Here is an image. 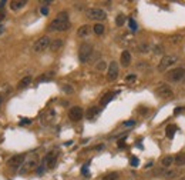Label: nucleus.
<instances>
[{
    "label": "nucleus",
    "instance_id": "1",
    "mask_svg": "<svg viewBox=\"0 0 185 180\" xmlns=\"http://www.w3.org/2000/svg\"><path fill=\"white\" fill-rule=\"evenodd\" d=\"M70 29V20L67 12H61L57 14L50 24H49V32H66Z\"/></svg>",
    "mask_w": 185,
    "mask_h": 180
},
{
    "label": "nucleus",
    "instance_id": "2",
    "mask_svg": "<svg viewBox=\"0 0 185 180\" xmlns=\"http://www.w3.org/2000/svg\"><path fill=\"white\" fill-rule=\"evenodd\" d=\"M92 56V46L90 43L84 42L79 49V60L81 63H87Z\"/></svg>",
    "mask_w": 185,
    "mask_h": 180
},
{
    "label": "nucleus",
    "instance_id": "3",
    "mask_svg": "<svg viewBox=\"0 0 185 180\" xmlns=\"http://www.w3.org/2000/svg\"><path fill=\"white\" fill-rule=\"evenodd\" d=\"M165 77L168 81L178 83V81H181L185 77V69L184 67H175V69H172V70H168Z\"/></svg>",
    "mask_w": 185,
    "mask_h": 180
},
{
    "label": "nucleus",
    "instance_id": "4",
    "mask_svg": "<svg viewBox=\"0 0 185 180\" xmlns=\"http://www.w3.org/2000/svg\"><path fill=\"white\" fill-rule=\"evenodd\" d=\"M175 63H178V57L174 56V54H168V56H164L161 59V62L158 63V71H166L168 67L174 66Z\"/></svg>",
    "mask_w": 185,
    "mask_h": 180
},
{
    "label": "nucleus",
    "instance_id": "5",
    "mask_svg": "<svg viewBox=\"0 0 185 180\" xmlns=\"http://www.w3.org/2000/svg\"><path fill=\"white\" fill-rule=\"evenodd\" d=\"M50 42H51V39L49 37V36H43V37H40L36 43H34V44H33V52H34V53L44 52L46 49H49Z\"/></svg>",
    "mask_w": 185,
    "mask_h": 180
},
{
    "label": "nucleus",
    "instance_id": "6",
    "mask_svg": "<svg viewBox=\"0 0 185 180\" xmlns=\"http://www.w3.org/2000/svg\"><path fill=\"white\" fill-rule=\"evenodd\" d=\"M86 14H87V17L90 20H97V22H103V20L107 19V13L104 12L103 9H88L87 12H86Z\"/></svg>",
    "mask_w": 185,
    "mask_h": 180
},
{
    "label": "nucleus",
    "instance_id": "7",
    "mask_svg": "<svg viewBox=\"0 0 185 180\" xmlns=\"http://www.w3.org/2000/svg\"><path fill=\"white\" fill-rule=\"evenodd\" d=\"M118 74H120V67H118L117 62H111L108 64V69H107V80L108 81L117 80Z\"/></svg>",
    "mask_w": 185,
    "mask_h": 180
},
{
    "label": "nucleus",
    "instance_id": "8",
    "mask_svg": "<svg viewBox=\"0 0 185 180\" xmlns=\"http://www.w3.org/2000/svg\"><path fill=\"white\" fill-rule=\"evenodd\" d=\"M57 159H59V152L57 150H53V152H49L43 160V164H46L49 169H53L57 163Z\"/></svg>",
    "mask_w": 185,
    "mask_h": 180
},
{
    "label": "nucleus",
    "instance_id": "9",
    "mask_svg": "<svg viewBox=\"0 0 185 180\" xmlns=\"http://www.w3.org/2000/svg\"><path fill=\"white\" fill-rule=\"evenodd\" d=\"M155 93H157L160 97H162V99H168V97L172 96V89L168 85H165V83H161V85H158Z\"/></svg>",
    "mask_w": 185,
    "mask_h": 180
},
{
    "label": "nucleus",
    "instance_id": "10",
    "mask_svg": "<svg viewBox=\"0 0 185 180\" xmlns=\"http://www.w3.org/2000/svg\"><path fill=\"white\" fill-rule=\"evenodd\" d=\"M24 161H26V154H16V156L10 157L9 161H7V164H9L10 167L18 169V167H22L24 164Z\"/></svg>",
    "mask_w": 185,
    "mask_h": 180
},
{
    "label": "nucleus",
    "instance_id": "11",
    "mask_svg": "<svg viewBox=\"0 0 185 180\" xmlns=\"http://www.w3.org/2000/svg\"><path fill=\"white\" fill-rule=\"evenodd\" d=\"M83 116H84V112L80 106H74V107H71L70 112H69V117H70V120H73V122H79V120H81Z\"/></svg>",
    "mask_w": 185,
    "mask_h": 180
},
{
    "label": "nucleus",
    "instance_id": "12",
    "mask_svg": "<svg viewBox=\"0 0 185 180\" xmlns=\"http://www.w3.org/2000/svg\"><path fill=\"white\" fill-rule=\"evenodd\" d=\"M37 164H39V161H37V159H30V160H27L26 163L23 164V167H22V170H20V173H30L32 170H34L37 167Z\"/></svg>",
    "mask_w": 185,
    "mask_h": 180
},
{
    "label": "nucleus",
    "instance_id": "13",
    "mask_svg": "<svg viewBox=\"0 0 185 180\" xmlns=\"http://www.w3.org/2000/svg\"><path fill=\"white\" fill-rule=\"evenodd\" d=\"M131 60H133V57H131V53L128 50H124V52L121 53L120 56V63L123 67H128L131 64Z\"/></svg>",
    "mask_w": 185,
    "mask_h": 180
},
{
    "label": "nucleus",
    "instance_id": "14",
    "mask_svg": "<svg viewBox=\"0 0 185 180\" xmlns=\"http://www.w3.org/2000/svg\"><path fill=\"white\" fill-rule=\"evenodd\" d=\"M91 32H92V27H90L88 24H83V26H80V29L77 30V36L81 39L88 37V36L91 34Z\"/></svg>",
    "mask_w": 185,
    "mask_h": 180
},
{
    "label": "nucleus",
    "instance_id": "15",
    "mask_svg": "<svg viewBox=\"0 0 185 180\" xmlns=\"http://www.w3.org/2000/svg\"><path fill=\"white\" fill-rule=\"evenodd\" d=\"M26 5H27V2H24V0H13V2H10V9L17 12V10L23 9Z\"/></svg>",
    "mask_w": 185,
    "mask_h": 180
},
{
    "label": "nucleus",
    "instance_id": "16",
    "mask_svg": "<svg viewBox=\"0 0 185 180\" xmlns=\"http://www.w3.org/2000/svg\"><path fill=\"white\" fill-rule=\"evenodd\" d=\"M49 47H50L51 52H57V50H60V49L63 47V39H54V40H51Z\"/></svg>",
    "mask_w": 185,
    "mask_h": 180
},
{
    "label": "nucleus",
    "instance_id": "17",
    "mask_svg": "<svg viewBox=\"0 0 185 180\" xmlns=\"http://www.w3.org/2000/svg\"><path fill=\"white\" fill-rule=\"evenodd\" d=\"M32 80H33V77L30 76V74H27V76H24L23 79H22V80L17 83V87H18V89H26L27 86H30Z\"/></svg>",
    "mask_w": 185,
    "mask_h": 180
},
{
    "label": "nucleus",
    "instance_id": "18",
    "mask_svg": "<svg viewBox=\"0 0 185 180\" xmlns=\"http://www.w3.org/2000/svg\"><path fill=\"white\" fill-rule=\"evenodd\" d=\"M178 130V127H177L175 124H168L165 129V134L168 139H174V136H175V132Z\"/></svg>",
    "mask_w": 185,
    "mask_h": 180
},
{
    "label": "nucleus",
    "instance_id": "19",
    "mask_svg": "<svg viewBox=\"0 0 185 180\" xmlns=\"http://www.w3.org/2000/svg\"><path fill=\"white\" fill-rule=\"evenodd\" d=\"M98 113H100V109L98 107H96V106H92V107H90L88 109V112H87V119L88 120H92V119H96L98 116Z\"/></svg>",
    "mask_w": 185,
    "mask_h": 180
},
{
    "label": "nucleus",
    "instance_id": "20",
    "mask_svg": "<svg viewBox=\"0 0 185 180\" xmlns=\"http://www.w3.org/2000/svg\"><path fill=\"white\" fill-rule=\"evenodd\" d=\"M172 163H174V157L170 156V154L161 159V166L164 167V169H168L170 166H172Z\"/></svg>",
    "mask_w": 185,
    "mask_h": 180
},
{
    "label": "nucleus",
    "instance_id": "21",
    "mask_svg": "<svg viewBox=\"0 0 185 180\" xmlns=\"http://www.w3.org/2000/svg\"><path fill=\"white\" fill-rule=\"evenodd\" d=\"M174 163L177 166H185V153H178L175 157H174Z\"/></svg>",
    "mask_w": 185,
    "mask_h": 180
},
{
    "label": "nucleus",
    "instance_id": "22",
    "mask_svg": "<svg viewBox=\"0 0 185 180\" xmlns=\"http://www.w3.org/2000/svg\"><path fill=\"white\" fill-rule=\"evenodd\" d=\"M116 95H118V92H114V93H107V95H104V97L101 99V106H107L111 100L114 99V96H116Z\"/></svg>",
    "mask_w": 185,
    "mask_h": 180
},
{
    "label": "nucleus",
    "instance_id": "23",
    "mask_svg": "<svg viewBox=\"0 0 185 180\" xmlns=\"http://www.w3.org/2000/svg\"><path fill=\"white\" fill-rule=\"evenodd\" d=\"M180 175H181L180 170H165L164 177H166V179H175V177H180Z\"/></svg>",
    "mask_w": 185,
    "mask_h": 180
},
{
    "label": "nucleus",
    "instance_id": "24",
    "mask_svg": "<svg viewBox=\"0 0 185 180\" xmlns=\"http://www.w3.org/2000/svg\"><path fill=\"white\" fill-rule=\"evenodd\" d=\"M104 30H106V27H104V24H101V23H96L94 27H92V32L97 34V36H101V34L104 33Z\"/></svg>",
    "mask_w": 185,
    "mask_h": 180
},
{
    "label": "nucleus",
    "instance_id": "25",
    "mask_svg": "<svg viewBox=\"0 0 185 180\" xmlns=\"http://www.w3.org/2000/svg\"><path fill=\"white\" fill-rule=\"evenodd\" d=\"M53 71H49V73H44L43 76H40L39 79H37V83H42V81H49V80H51L53 79Z\"/></svg>",
    "mask_w": 185,
    "mask_h": 180
},
{
    "label": "nucleus",
    "instance_id": "26",
    "mask_svg": "<svg viewBox=\"0 0 185 180\" xmlns=\"http://www.w3.org/2000/svg\"><path fill=\"white\" fill-rule=\"evenodd\" d=\"M120 175L117 173V171H111V173H107L106 176H103L101 180H118Z\"/></svg>",
    "mask_w": 185,
    "mask_h": 180
},
{
    "label": "nucleus",
    "instance_id": "27",
    "mask_svg": "<svg viewBox=\"0 0 185 180\" xmlns=\"http://www.w3.org/2000/svg\"><path fill=\"white\" fill-rule=\"evenodd\" d=\"M181 40H182V36H181V34H174V36L170 37V43H171V44H178V43H181Z\"/></svg>",
    "mask_w": 185,
    "mask_h": 180
},
{
    "label": "nucleus",
    "instance_id": "28",
    "mask_svg": "<svg viewBox=\"0 0 185 180\" xmlns=\"http://www.w3.org/2000/svg\"><path fill=\"white\" fill-rule=\"evenodd\" d=\"M128 26H130V30H131L133 33H135V32L138 30V26H137L134 19H128Z\"/></svg>",
    "mask_w": 185,
    "mask_h": 180
},
{
    "label": "nucleus",
    "instance_id": "29",
    "mask_svg": "<svg viewBox=\"0 0 185 180\" xmlns=\"http://www.w3.org/2000/svg\"><path fill=\"white\" fill-rule=\"evenodd\" d=\"M124 23H125V16L124 14H118V16L116 17V24L118 26V27H121Z\"/></svg>",
    "mask_w": 185,
    "mask_h": 180
},
{
    "label": "nucleus",
    "instance_id": "30",
    "mask_svg": "<svg viewBox=\"0 0 185 180\" xmlns=\"http://www.w3.org/2000/svg\"><path fill=\"white\" fill-rule=\"evenodd\" d=\"M153 52L154 54H162L164 53V47L161 44H155V46H153Z\"/></svg>",
    "mask_w": 185,
    "mask_h": 180
},
{
    "label": "nucleus",
    "instance_id": "31",
    "mask_svg": "<svg viewBox=\"0 0 185 180\" xmlns=\"http://www.w3.org/2000/svg\"><path fill=\"white\" fill-rule=\"evenodd\" d=\"M138 50H140V53H148V52H150V44H147V43H143V44H140Z\"/></svg>",
    "mask_w": 185,
    "mask_h": 180
},
{
    "label": "nucleus",
    "instance_id": "32",
    "mask_svg": "<svg viewBox=\"0 0 185 180\" xmlns=\"http://www.w3.org/2000/svg\"><path fill=\"white\" fill-rule=\"evenodd\" d=\"M61 89H63V92H64V93H67V95H71V93H74V89L70 85H64L63 87H61Z\"/></svg>",
    "mask_w": 185,
    "mask_h": 180
},
{
    "label": "nucleus",
    "instance_id": "33",
    "mask_svg": "<svg viewBox=\"0 0 185 180\" xmlns=\"http://www.w3.org/2000/svg\"><path fill=\"white\" fill-rule=\"evenodd\" d=\"M106 67H107V63L103 62V60H100V62L96 64V69H97V70H100V71H103L104 69H106Z\"/></svg>",
    "mask_w": 185,
    "mask_h": 180
},
{
    "label": "nucleus",
    "instance_id": "34",
    "mask_svg": "<svg viewBox=\"0 0 185 180\" xmlns=\"http://www.w3.org/2000/svg\"><path fill=\"white\" fill-rule=\"evenodd\" d=\"M135 79H137V76L133 74V73L128 74V76H125V81H127V83H133V81H135Z\"/></svg>",
    "mask_w": 185,
    "mask_h": 180
},
{
    "label": "nucleus",
    "instance_id": "35",
    "mask_svg": "<svg viewBox=\"0 0 185 180\" xmlns=\"http://www.w3.org/2000/svg\"><path fill=\"white\" fill-rule=\"evenodd\" d=\"M130 163H131V166H133V167H137V166L140 164L138 157H131V160H130Z\"/></svg>",
    "mask_w": 185,
    "mask_h": 180
},
{
    "label": "nucleus",
    "instance_id": "36",
    "mask_svg": "<svg viewBox=\"0 0 185 180\" xmlns=\"http://www.w3.org/2000/svg\"><path fill=\"white\" fill-rule=\"evenodd\" d=\"M134 124H135V120H130V122H124L123 126H125V127H131V126H134Z\"/></svg>",
    "mask_w": 185,
    "mask_h": 180
},
{
    "label": "nucleus",
    "instance_id": "37",
    "mask_svg": "<svg viewBox=\"0 0 185 180\" xmlns=\"http://www.w3.org/2000/svg\"><path fill=\"white\" fill-rule=\"evenodd\" d=\"M30 123H32V120H30V119H22V122H20L22 126H24V124H30Z\"/></svg>",
    "mask_w": 185,
    "mask_h": 180
},
{
    "label": "nucleus",
    "instance_id": "38",
    "mask_svg": "<svg viewBox=\"0 0 185 180\" xmlns=\"http://www.w3.org/2000/svg\"><path fill=\"white\" fill-rule=\"evenodd\" d=\"M182 112H184V107H177L175 110H174V114H180V113H182Z\"/></svg>",
    "mask_w": 185,
    "mask_h": 180
},
{
    "label": "nucleus",
    "instance_id": "39",
    "mask_svg": "<svg viewBox=\"0 0 185 180\" xmlns=\"http://www.w3.org/2000/svg\"><path fill=\"white\" fill-rule=\"evenodd\" d=\"M40 12H42V14H44V16H47V14H49V9H47L46 6H44V7H42V10H40Z\"/></svg>",
    "mask_w": 185,
    "mask_h": 180
},
{
    "label": "nucleus",
    "instance_id": "40",
    "mask_svg": "<svg viewBox=\"0 0 185 180\" xmlns=\"http://www.w3.org/2000/svg\"><path fill=\"white\" fill-rule=\"evenodd\" d=\"M81 173H83V175H87V173H88V164L83 166V169H81Z\"/></svg>",
    "mask_w": 185,
    "mask_h": 180
},
{
    "label": "nucleus",
    "instance_id": "41",
    "mask_svg": "<svg viewBox=\"0 0 185 180\" xmlns=\"http://www.w3.org/2000/svg\"><path fill=\"white\" fill-rule=\"evenodd\" d=\"M5 32H6L5 24H2V23H0V36H2V34H3V33H5Z\"/></svg>",
    "mask_w": 185,
    "mask_h": 180
},
{
    "label": "nucleus",
    "instance_id": "42",
    "mask_svg": "<svg viewBox=\"0 0 185 180\" xmlns=\"http://www.w3.org/2000/svg\"><path fill=\"white\" fill-rule=\"evenodd\" d=\"M5 17H6V13H5V12H0V22L5 19Z\"/></svg>",
    "mask_w": 185,
    "mask_h": 180
},
{
    "label": "nucleus",
    "instance_id": "43",
    "mask_svg": "<svg viewBox=\"0 0 185 180\" xmlns=\"http://www.w3.org/2000/svg\"><path fill=\"white\" fill-rule=\"evenodd\" d=\"M0 104H2V97H0Z\"/></svg>",
    "mask_w": 185,
    "mask_h": 180
}]
</instances>
